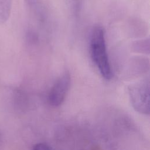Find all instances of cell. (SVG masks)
<instances>
[{"label": "cell", "mask_w": 150, "mask_h": 150, "mask_svg": "<svg viewBox=\"0 0 150 150\" xmlns=\"http://www.w3.org/2000/svg\"><path fill=\"white\" fill-rule=\"evenodd\" d=\"M90 50L92 60L101 76L107 80L112 78V71L107 52L105 35L103 28L95 26L90 39Z\"/></svg>", "instance_id": "6da1fadb"}, {"label": "cell", "mask_w": 150, "mask_h": 150, "mask_svg": "<svg viewBox=\"0 0 150 150\" xmlns=\"http://www.w3.org/2000/svg\"><path fill=\"white\" fill-rule=\"evenodd\" d=\"M32 150H51V149L46 144L39 143L35 145Z\"/></svg>", "instance_id": "5b68a950"}, {"label": "cell", "mask_w": 150, "mask_h": 150, "mask_svg": "<svg viewBox=\"0 0 150 150\" xmlns=\"http://www.w3.org/2000/svg\"><path fill=\"white\" fill-rule=\"evenodd\" d=\"M131 103L139 113H149V78L138 82L129 87Z\"/></svg>", "instance_id": "7a4b0ae2"}, {"label": "cell", "mask_w": 150, "mask_h": 150, "mask_svg": "<svg viewBox=\"0 0 150 150\" xmlns=\"http://www.w3.org/2000/svg\"><path fill=\"white\" fill-rule=\"evenodd\" d=\"M71 77L69 71H65L55 81L49 94V101L54 107L60 105L64 101L69 90Z\"/></svg>", "instance_id": "3957f363"}, {"label": "cell", "mask_w": 150, "mask_h": 150, "mask_svg": "<svg viewBox=\"0 0 150 150\" xmlns=\"http://www.w3.org/2000/svg\"><path fill=\"white\" fill-rule=\"evenodd\" d=\"M25 1L30 6H35L38 4V0H25Z\"/></svg>", "instance_id": "8992f818"}, {"label": "cell", "mask_w": 150, "mask_h": 150, "mask_svg": "<svg viewBox=\"0 0 150 150\" xmlns=\"http://www.w3.org/2000/svg\"><path fill=\"white\" fill-rule=\"evenodd\" d=\"M12 0H0V23L5 22L9 18Z\"/></svg>", "instance_id": "277c9868"}]
</instances>
